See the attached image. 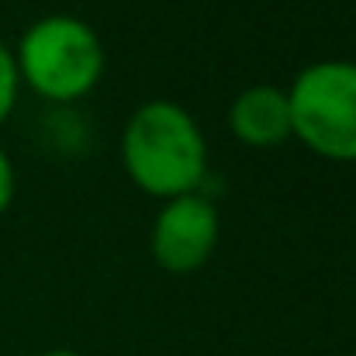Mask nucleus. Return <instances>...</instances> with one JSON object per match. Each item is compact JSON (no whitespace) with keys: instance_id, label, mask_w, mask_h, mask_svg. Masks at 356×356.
I'll return each instance as SVG.
<instances>
[{"instance_id":"nucleus-2","label":"nucleus","mask_w":356,"mask_h":356,"mask_svg":"<svg viewBox=\"0 0 356 356\" xmlns=\"http://www.w3.org/2000/svg\"><path fill=\"white\" fill-rule=\"evenodd\" d=\"M21 87L49 104H76L90 97L108 70V52L94 24L73 14H45L31 21L14 49Z\"/></svg>"},{"instance_id":"nucleus-9","label":"nucleus","mask_w":356,"mask_h":356,"mask_svg":"<svg viewBox=\"0 0 356 356\" xmlns=\"http://www.w3.org/2000/svg\"><path fill=\"white\" fill-rule=\"evenodd\" d=\"M353 356H356V353H353Z\"/></svg>"},{"instance_id":"nucleus-5","label":"nucleus","mask_w":356,"mask_h":356,"mask_svg":"<svg viewBox=\"0 0 356 356\" xmlns=\"http://www.w3.org/2000/svg\"><path fill=\"white\" fill-rule=\"evenodd\" d=\"M229 131L249 149H277L291 138L287 90L277 83H252L238 90L229 104Z\"/></svg>"},{"instance_id":"nucleus-6","label":"nucleus","mask_w":356,"mask_h":356,"mask_svg":"<svg viewBox=\"0 0 356 356\" xmlns=\"http://www.w3.org/2000/svg\"><path fill=\"white\" fill-rule=\"evenodd\" d=\"M17 90H21V80H17V66H14V49L0 38V124L10 118V111L17 104Z\"/></svg>"},{"instance_id":"nucleus-1","label":"nucleus","mask_w":356,"mask_h":356,"mask_svg":"<svg viewBox=\"0 0 356 356\" xmlns=\"http://www.w3.org/2000/svg\"><path fill=\"white\" fill-rule=\"evenodd\" d=\"M121 166L128 180L159 201L194 194L208 173V138L177 101H145L121 128Z\"/></svg>"},{"instance_id":"nucleus-7","label":"nucleus","mask_w":356,"mask_h":356,"mask_svg":"<svg viewBox=\"0 0 356 356\" xmlns=\"http://www.w3.org/2000/svg\"><path fill=\"white\" fill-rule=\"evenodd\" d=\"M17 194V173H14V159L7 156V149L0 145V215L14 204Z\"/></svg>"},{"instance_id":"nucleus-4","label":"nucleus","mask_w":356,"mask_h":356,"mask_svg":"<svg viewBox=\"0 0 356 356\" xmlns=\"http://www.w3.org/2000/svg\"><path fill=\"white\" fill-rule=\"evenodd\" d=\"M222 236V215L211 197L201 191L163 201V208L152 218L149 252L159 270L166 273H197L218 249Z\"/></svg>"},{"instance_id":"nucleus-8","label":"nucleus","mask_w":356,"mask_h":356,"mask_svg":"<svg viewBox=\"0 0 356 356\" xmlns=\"http://www.w3.org/2000/svg\"><path fill=\"white\" fill-rule=\"evenodd\" d=\"M35 356H83V353H76V350H42Z\"/></svg>"},{"instance_id":"nucleus-3","label":"nucleus","mask_w":356,"mask_h":356,"mask_svg":"<svg viewBox=\"0 0 356 356\" xmlns=\"http://www.w3.org/2000/svg\"><path fill=\"white\" fill-rule=\"evenodd\" d=\"M287 90L291 135L329 163H356V63H308Z\"/></svg>"}]
</instances>
